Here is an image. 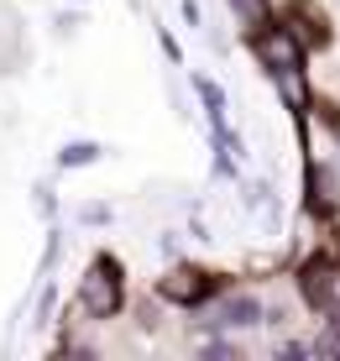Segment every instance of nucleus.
<instances>
[{
    "label": "nucleus",
    "instance_id": "1",
    "mask_svg": "<svg viewBox=\"0 0 340 361\" xmlns=\"http://www.w3.org/2000/svg\"><path fill=\"white\" fill-rule=\"evenodd\" d=\"M79 298H84V309H90L95 319H110V314L121 309V267L110 262V257H99V262L84 272Z\"/></svg>",
    "mask_w": 340,
    "mask_h": 361
},
{
    "label": "nucleus",
    "instance_id": "2",
    "mask_svg": "<svg viewBox=\"0 0 340 361\" xmlns=\"http://www.w3.org/2000/svg\"><path fill=\"white\" fill-rule=\"evenodd\" d=\"M257 58L267 63L272 73H288V68H298L304 63V53H298V37L288 32V27H267V32H257Z\"/></svg>",
    "mask_w": 340,
    "mask_h": 361
},
{
    "label": "nucleus",
    "instance_id": "3",
    "mask_svg": "<svg viewBox=\"0 0 340 361\" xmlns=\"http://www.w3.org/2000/svg\"><path fill=\"white\" fill-rule=\"evenodd\" d=\"M304 298L324 314H340V267L335 262H314L304 272Z\"/></svg>",
    "mask_w": 340,
    "mask_h": 361
},
{
    "label": "nucleus",
    "instance_id": "4",
    "mask_svg": "<svg viewBox=\"0 0 340 361\" xmlns=\"http://www.w3.org/2000/svg\"><path fill=\"white\" fill-rule=\"evenodd\" d=\"M205 293H210V272L199 267H173L162 278V298H173V304H199Z\"/></svg>",
    "mask_w": 340,
    "mask_h": 361
},
{
    "label": "nucleus",
    "instance_id": "5",
    "mask_svg": "<svg viewBox=\"0 0 340 361\" xmlns=\"http://www.w3.org/2000/svg\"><path fill=\"white\" fill-rule=\"evenodd\" d=\"M262 319V304L251 293H236V298H220V309H215V325L220 330H246V325H257Z\"/></svg>",
    "mask_w": 340,
    "mask_h": 361
},
{
    "label": "nucleus",
    "instance_id": "6",
    "mask_svg": "<svg viewBox=\"0 0 340 361\" xmlns=\"http://www.w3.org/2000/svg\"><path fill=\"white\" fill-rule=\"evenodd\" d=\"M95 157H99L95 142H68V147L58 152V163H63V168H84V163H95Z\"/></svg>",
    "mask_w": 340,
    "mask_h": 361
},
{
    "label": "nucleus",
    "instance_id": "7",
    "mask_svg": "<svg viewBox=\"0 0 340 361\" xmlns=\"http://www.w3.org/2000/svg\"><path fill=\"white\" fill-rule=\"evenodd\" d=\"M199 94H205V105H210V121L220 126V121H225V94H220L210 79H199Z\"/></svg>",
    "mask_w": 340,
    "mask_h": 361
},
{
    "label": "nucleus",
    "instance_id": "8",
    "mask_svg": "<svg viewBox=\"0 0 340 361\" xmlns=\"http://www.w3.org/2000/svg\"><path fill=\"white\" fill-rule=\"evenodd\" d=\"M314 351H320V356H330V361H340V319L320 335V345H314Z\"/></svg>",
    "mask_w": 340,
    "mask_h": 361
},
{
    "label": "nucleus",
    "instance_id": "9",
    "mask_svg": "<svg viewBox=\"0 0 340 361\" xmlns=\"http://www.w3.org/2000/svg\"><path fill=\"white\" fill-rule=\"evenodd\" d=\"M231 6H236V16H241V21H251V27H257L262 11H267V0H231Z\"/></svg>",
    "mask_w": 340,
    "mask_h": 361
}]
</instances>
